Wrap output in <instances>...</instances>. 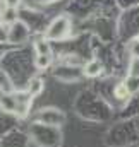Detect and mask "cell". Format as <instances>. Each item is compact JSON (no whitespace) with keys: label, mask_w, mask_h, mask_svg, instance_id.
<instances>
[{"label":"cell","mask_w":139,"mask_h":147,"mask_svg":"<svg viewBox=\"0 0 139 147\" xmlns=\"http://www.w3.org/2000/svg\"><path fill=\"white\" fill-rule=\"evenodd\" d=\"M33 103V96L28 91H19V92H12V94H3L0 99V105L3 106L5 111H12L19 116H26L28 111L31 108Z\"/></svg>","instance_id":"6da1fadb"},{"label":"cell","mask_w":139,"mask_h":147,"mask_svg":"<svg viewBox=\"0 0 139 147\" xmlns=\"http://www.w3.org/2000/svg\"><path fill=\"white\" fill-rule=\"evenodd\" d=\"M69 28H70V21L65 17V16H60L57 17L46 29L45 33V38L46 39H62L69 33Z\"/></svg>","instance_id":"7a4b0ae2"},{"label":"cell","mask_w":139,"mask_h":147,"mask_svg":"<svg viewBox=\"0 0 139 147\" xmlns=\"http://www.w3.org/2000/svg\"><path fill=\"white\" fill-rule=\"evenodd\" d=\"M28 36V26L21 21H16L14 24H10V33H9V39L10 41H22Z\"/></svg>","instance_id":"3957f363"},{"label":"cell","mask_w":139,"mask_h":147,"mask_svg":"<svg viewBox=\"0 0 139 147\" xmlns=\"http://www.w3.org/2000/svg\"><path fill=\"white\" fill-rule=\"evenodd\" d=\"M102 70H103V65L98 60H89L84 65V75H88V77H96L102 74Z\"/></svg>","instance_id":"277c9868"},{"label":"cell","mask_w":139,"mask_h":147,"mask_svg":"<svg viewBox=\"0 0 139 147\" xmlns=\"http://www.w3.org/2000/svg\"><path fill=\"white\" fill-rule=\"evenodd\" d=\"M131 87H129V84L127 82H119L117 86H115V89H113V94H115V98L117 99H129V96H131Z\"/></svg>","instance_id":"5b68a950"},{"label":"cell","mask_w":139,"mask_h":147,"mask_svg":"<svg viewBox=\"0 0 139 147\" xmlns=\"http://www.w3.org/2000/svg\"><path fill=\"white\" fill-rule=\"evenodd\" d=\"M43 87H45V84H43V80L40 79V77H33L31 80H29V84H28V92L35 98L38 94H41V91H43Z\"/></svg>","instance_id":"8992f818"},{"label":"cell","mask_w":139,"mask_h":147,"mask_svg":"<svg viewBox=\"0 0 139 147\" xmlns=\"http://www.w3.org/2000/svg\"><path fill=\"white\" fill-rule=\"evenodd\" d=\"M35 50L36 55H52V48L46 39H38L35 43Z\"/></svg>","instance_id":"52a82bcc"},{"label":"cell","mask_w":139,"mask_h":147,"mask_svg":"<svg viewBox=\"0 0 139 147\" xmlns=\"http://www.w3.org/2000/svg\"><path fill=\"white\" fill-rule=\"evenodd\" d=\"M52 63V55H36L35 65L38 69H46Z\"/></svg>","instance_id":"ba28073f"},{"label":"cell","mask_w":139,"mask_h":147,"mask_svg":"<svg viewBox=\"0 0 139 147\" xmlns=\"http://www.w3.org/2000/svg\"><path fill=\"white\" fill-rule=\"evenodd\" d=\"M129 77L139 79V58H132V62L129 65Z\"/></svg>","instance_id":"9c48e42d"},{"label":"cell","mask_w":139,"mask_h":147,"mask_svg":"<svg viewBox=\"0 0 139 147\" xmlns=\"http://www.w3.org/2000/svg\"><path fill=\"white\" fill-rule=\"evenodd\" d=\"M2 21L3 22H10V24H14L17 19H16V9H9L7 7V10L2 14Z\"/></svg>","instance_id":"30bf717a"},{"label":"cell","mask_w":139,"mask_h":147,"mask_svg":"<svg viewBox=\"0 0 139 147\" xmlns=\"http://www.w3.org/2000/svg\"><path fill=\"white\" fill-rule=\"evenodd\" d=\"M129 51H131V55H132L134 58H139V39H134V41L131 43Z\"/></svg>","instance_id":"8fae6325"},{"label":"cell","mask_w":139,"mask_h":147,"mask_svg":"<svg viewBox=\"0 0 139 147\" xmlns=\"http://www.w3.org/2000/svg\"><path fill=\"white\" fill-rule=\"evenodd\" d=\"M3 3H5L9 9H17V5H19V0H3Z\"/></svg>","instance_id":"7c38bea8"}]
</instances>
